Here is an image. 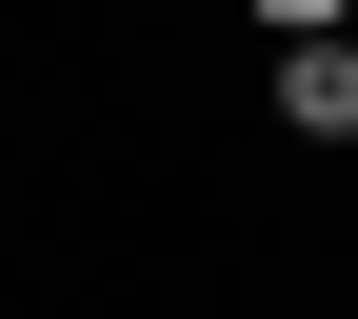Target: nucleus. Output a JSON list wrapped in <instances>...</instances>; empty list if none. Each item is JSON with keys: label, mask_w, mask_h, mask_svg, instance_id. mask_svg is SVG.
<instances>
[{"label": "nucleus", "mask_w": 358, "mask_h": 319, "mask_svg": "<svg viewBox=\"0 0 358 319\" xmlns=\"http://www.w3.org/2000/svg\"><path fill=\"white\" fill-rule=\"evenodd\" d=\"M279 120L299 140H358V40H279Z\"/></svg>", "instance_id": "obj_1"}, {"label": "nucleus", "mask_w": 358, "mask_h": 319, "mask_svg": "<svg viewBox=\"0 0 358 319\" xmlns=\"http://www.w3.org/2000/svg\"><path fill=\"white\" fill-rule=\"evenodd\" d=\"M259 20H299V40H338V20H358V0H259Z\"/></svg>", "instance_id": "obj_2"}]
</instances>
